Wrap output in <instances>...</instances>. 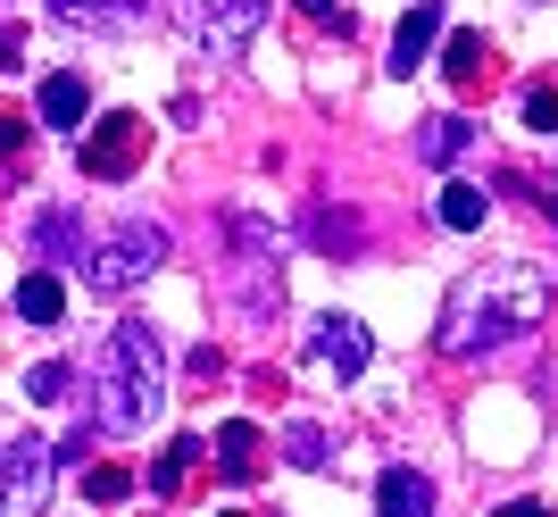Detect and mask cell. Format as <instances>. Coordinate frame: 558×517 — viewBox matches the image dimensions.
<instances>
[{
	"label": "cell",
	"instance_id": "1",
	"mask_svg": "<svg viewBox=\"0 0 558 517\" xmlns=\"http://www.w3.org/2000/svg\"><path fill=\"white\" fill-rule=\"evenodd\" d=\"M542 309H550V284H542V267H525V258L466 267V276L450 284V301H442V326H434V342H442V359L509 351V342H525V334L542 326Z\"/></svg>",
	"mask_w": 558,
	"mask_h": 517
},
{
	"label": "cell",
	"instance_id": "2",
	"mask_svg": "<svg viewBox=\"0 0 558 517\" xmlns=\"http://www.w3.org/2000/svg\"><path fill=\"white\" fill-rule=\"evenodd\" d=\"M93 434H142V425L159 418L167 400V342L150 317H125L109 334V351H100V376H93Z\"/></svg>",
	"mask_w": 558,
	"mask_h": 517
},
{
	"label": "cell",
	"instance_id": "3",
	"mask_svg": "<svg viewBox=\"0 0 558 517\" xmlns=\"http://www.w3.org/2000/svg\"><path fill=\"white\" fill-rule=\"evenodd\" d=\"M167 258V226H150V217H134V226H117L109 242H100L93 258H84V284L93 292H134L150 267Z\"/></svg>",
	"mask_w": 558,
	"mask_h": 517
},
{
	"label": "cell",
	"instance_id": "4",
	"mask_svg": "<svg viewBox=\"0 0 558 517\" xmlns=\"http://www.w3.org/2000/svg\"><path fill=\"white\" fill-rule=\"evenodd\" d=\"M142 151H150V125H142L134 109H109L93 134H75V167H84L93 184H125L142 167Z\"/></svg>",
	"mask_w": 558,
	"mask_h": 517
},
{
	"label": "cell",
	"instance_id": "5",
	"mask_svg": "<svg viewBox=\"0 0 558 517\" xmlns=\"http://www.w3.org/2000/svg\"><path fill=\"white\" fill-rule=\"evenodd\" d=\"M258 25H267V0H201V9H192V34H201V50H209L217 68H233V59L251 50Z\"/></svg>",
	"mask_w": 558,
	"mask_h": 517
},
{
	"label": "cell",
	"instance_id": "6",
	"mask_svg": "<svg viewBox=\"0 0 558 517\" xmlns=\"http://www.w3.org/2000/svg\"><path fill=\"white\" fill-rule=\"evenodd\" d=\"M43 501H50V450L0 443V517H43Z\"/></svg>",
	"mask_w": 558,
	"mask_h": 517
},
{
	"label": "cell",
	"instance_id": "7",
	"mask_svg": "<svg viewBox=\"0 0 558 517\" xmlns=\"http://www.w3.org/2000/svg\"><path fill=\"white\" fill-rule=\"evenodd\" d=\"M308 351L326 359L333 376H359V368L375 359V342H367V326H359V317H317V326H308Z\"/></svg>",
	"mask_w": 558,
	"mask_h": 517
},
{
	"label": "cell",
	"instance_id": "8",
	"mask_svg": "<svg viewBox=\"0 0 558 517\" xmlns=\"http://www.w3.org/2000/svg\"><path fill=\"white\" fill-rule=\"evenodd\" d=\"M434 43H442V0H417V9L400 17V34H392V75H417Z\"/></svg>",
	"mask_w": 558,
	"mask_h": 517
},
{
	"label": "cell",
	"instance_id": "9",
	"mask_svg": "<svg viewBox=\"0 0 558 517\" xmlns=\"http://www.w3.org/2000/svg\"><path fill=\"white\" fill-rule=\"evenodd\" d=\"M258 459H267L258 425H242V418H233V425H217V476H233V484H258V476H267Z\"/></svg>",
	"mask_w": 558,
	"mask_h": 517
},
{
	"label": "cell",
	"instance_id": "10",
	"mask_svg": "<svg viewBox=\"0 0 558 517\" xmlns=\"http://www.w3.org/2000/svg\"><path fill=\"white\" fill-rule=\"evenodd\" d=\"M17 317H25V326H59V317H68V284L50 276V267L17 276Z\"/></svg>",
	"mask_w": 558,
	"mask_h": 517
},
{
	"label": "cell",
	"instance_id": "11",
	"mask_svg": "<svg viewBox=\"0 0 558 517\" xmlns=\"http://www.w3.org/2000/svg\"><path fill=\"white\" fill-rule=\"evenodd\" d=\"M375 517H434V484H425L417 468H384V501H375Z\"/></svg>",
	"mask_w": 558,
	"mask_h": 517
},
{
	"label": "cell",
	"instance_id": "12",
	"mask_svg": "<svg viewBox=\"0 0 558 517\" xmlns=\"http://www.w3.org/2000/svg\"><path fill=\"white\" fill-rule=\"evenodd\" d=\"M50 9H59V17L68 25H142V0H50Z\"/></svg>",
	"mask_w": 558,
	"mask_h": 517
},
{
	"label": "cell",
	"instance_id": "13",
	"mask_svg": "<svg viewBox=\"0 0 558 517\" xmlns=\"http://www.w3.org/2000/svg\"><path fill=\"white\" fill-rule=\"evenodd\" d=\"M442 75H450V84H484V75H492L484 34H450V43H442Z\"/></svg>",
	"mask_w": 558,
	"mask_h": 517
},
{
	"label": "cell",
	"instance_id": "14",
	"mask_svg": "<svg viewBox=\"0 0 558 517\" xmlns=\"http://www.w3.org/2000/svg\"><path fill=\"white\" fill-rule=\"evenodd\" d=\"M466 142H475V125H466V118H434V125H425V134H417V159L450 167V159H459V151H466Z\"/></svg>",
	"mask_w": 558,
	"mask_h": 517
},
{
	"label": "cell",
	"instance_id": "15",
	"mask_svg": "<svg viewBox=\"0 0 558 517\" xmlns=\"http://www.w3.org/2000/svg\"><path fill=\"white\" fill-rule=\"evenodd\" d=\"M34 109H43L50 125H84V75H50Z\"/></svg>",
	"mask_w": 558,
	"mask_h": 517
},
{
	"label": "cell",
	"instance_id": "16",
	"mask_svg": "<svg viewBox=\"0 0 558 517\" xmlns=\"http://www.w3.org/2000/svg\"><path fill=\"white\" fill-rule=\"evenodd\" d=\"M484 209H492V201H484L475 184H442V226H450V235H475V226H484Z\"/></svg>",
	"mask_w": 558,
	"mask_h": 517
},
{
	"label": "cell",
	"instance_id": "17",
	"mask_svg": "<svg viewBox=\"0 0 558 517\" xmlns=\"http://www.w3.org/2000/svg\"><path fill=\"white\" fill-rule=\"evenodd\" d=\"M192 459H201V443H192V434H184V443H167V459L150 468V484H159V493H184V484H192Z\"/></svg>",
	"mask_w": 558,
	"mask_h": 517
},
{
	"label": "cell",
	"instance_id": "18",
	"mask_svg": "<svg viewBox=\"0 0 558 517\" xmlns=\"http://www.w3.org/2000/svg\"><path fill=\"white\" fill-rule=\"evenodd\" d=\"M84 493H93L100 509H125V501H134V468H93V476H84Z\"/></svg>",
	"mask_w": 558,
	"mask_h": 517
},
{
	"label": "cell",
	"instance_id": "19",
	"mask_svg": "<svg viewBox=\"0 0 558 517\" xmlns=\"http://www.w3.org/2000/svg\"><path fill=\"white\" fill-rule=\"evenodd\" d=\"M308 235H317V242H333V251H359V242H367V226H359V217H350V226H342V217L308 209Z\"/></svg>",
	"mask_w": 558,
	"mask_h": 517
},
{
	"label": "cell",
	"instance_id": "20",
	"mask_svg": "<svg viewBox=\"0 0 558 517\" xmlns=\"http://www.w3.org/2000/svg\"><path fill=\"white\" fill-rule=\"evenodd\" d=\"M525 125H534V134H558V84H534V93H525Z\"/></svg>",
	"mask_w": 558,
	"mask_h": 517
},
{
	"label": "cell",
	"instance_id": "21",
	"mask_svg": "<svg viewBox=\"0 0 558 517\" xmlns=\"http://www.w3.org/2000/svg\"><path fill=\"white\" fill-rule=\"evenodd\" d=\"M25 393H34V400H59V393H68V368H59V359H43V368L25 376Z\"/></svg>",
	"mask_w": 558,
	"mask_h": 517
},
{
	"label": "cell",
	"instance_id": "22",
	"mask_svg": "<svg viewBox=\"0 0 558 517\" xmlns=\"http://www.w3.org/2000/svg\"><path fill=\"white\" fill-rule=\"evenodd\" d=\"M283 450H292V459H308V468H317V459H326V434H317V425H292V434H283Z\"/></svg>",
	"mask_w": 558,
	"mask_h": 517
},
{
	"label": "cell",
	"instance_id": "23",
	"mask_svg": "<svg viewBox=\"0 0 558 517\" xmlns=\"http://www.w3.org/2000/svg\"><path fill=\"white\" fill-rule=\"evenodd\" d=\"M43 251H75V226H68V217H43Z\"/></svg>",
	"mask_w": 558,
	"mask_h": 517
},
{
	"label": "cell",
	"instance_id": "24",
	"mask_svg": "<svg viewBox=\"0 0 558 517\" xmlns=\"http://www.w3.org/2000/svg\"><path fill=\"white\" fill-rule=\"evenodd\" d=\"M17 151H25V125L9 118V109H0V159H17Z\"/></svg>",
	"mask_w": 558,
	"mask_h": 517
},
{
	"label": "cell",
	"instance_id": "25",
	"mask_svg": "<svg viewBox=\"0 0 558 517\" xmlns=\"http://www.w3.org/2000/svg\"><path fill=\"white\" fill-rule=\"evenodd\" d=\"M17 50H25V34H17L9 17H0V68H17Z\"/></svg>",
	"mask_w": 558,
	"mask_h": 517
},
{
	"label": "cell",
	"instance_id": "26",
	"mask_svg": "<svg viewBox=\"0 0 558 517\" xmlns=\"http://www.w3.org/2000/svg\"><path fill=\"white\" fill-rule=\"evenodd\" d=\"M492 517H550L542 501H509V509H492Z\"/></svg>",
	"mask_w": 558,
	"mask_h": 517
},
{
	"label": "cell",
	"instance_id": "27",
	"mask_svg": "<svg viewBox=\"0 0 558 517\" xmlns=\"http://www.w3.org/2000/svg\"><path fill=\"white\" fill-rule=\"evenodd\" d=\"M226 517H233V509H226Z\"/></svg>",
	"mask_w": 558,
	"mask_h": 517
}]
</instances>
